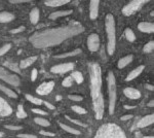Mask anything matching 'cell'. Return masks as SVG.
Instances as JSON below:
<instances>
[{"instance_id":"34","label":"cell","mask_w":154,"mask_h":138,"mask_svg":"<svg viewBox=\"0 0 154 138\" xmlns=\"http://www.w3.org/2000/svg\"><path fill=\"white\" fill-rule=\"evenodd\" d=\"M11 49V43H5L4 46L0 47V57H2L3 55H5L9 50Z\"/></svg>"},{"instance_id":"40","label":"cell","mask_w":154,"mask_h":138,"mask_svg":"<svg viewBox=\"0 0 154 138\" xmlns=\"http://www.w3.org/2000/svg\"><path fill=\"white\" fill-rule=\"evenodd\" d=\"M25 26H20L19 28H14V29H12L11 30V34H16V33H21V32H23L25 31Z\"/></svg>"},{"instance_id":"8","label":"cell","mask_w":154,"mask_h":138,"mask_svg":"<svg viewBox=\"0 0 154 138\" xmlns=\"http://www.w3.org/2000/svg\"><path fill=\"white\" fill-rule=\"evenodd\" d=\"M74 68V63L72 62H68V63H62V64H58L54 65L51 68V71L54 74H62V73H66V72H69L71 70H73Z\"/></svg>"},{"instance_id":"49","label":"cell","mask_w":154,"mask_h":138,"mask_svg":"<svg viewBox=\"0 0 154 138\" xmlns=\"http://www.w3.org/2000/svg\"><path fill=\"white\" fill-rule=\"evenodd\" d=\"M147 105H148L149 107H153V105H154V101H153V100H151V101L149 102V103H148Z\"/></svg>"},{"instance_id":"17","label":"cell","mask_w":154,"mask_h":138,"mask_svg":"<svg viewBox=\"0 0 154 138\" xmlns=\"http://www.w3.org/2000/svg\"><path fill=\"white\" fill-rule=\"evenodd\" d=\"M144 69H145V66H144V65H141V66L137 67L136 69H134L133 71L130 72V74H128V76H126V81L131 82V81H133V79H137V77L139 76V75L142 73Z\"/></svg>"},{"instance_id":"51","label":"cell","mask_w":154,"mask_h":138,"mask_svg":"<svg viewBox=\"0 0 154 138\" xmlns=\"http://www.w3.org/2000/svg\"><path fill=\"white\" fill-rule=\"evenodd\" d=\"M143 138H154L153 136H144Z\"/></svg>"},{"instance_id":"7","label":"cell","mask_w":154,"mask_h":138,"mask_svg":"<svg viewBox=\"0 0 154 138\" xmlns=\"http://www.w3.org/2000/svg\"><path fill=\"white\" fill-rule=\"evenodd\" d=\"M147 2H148L147 0H134V1H131L130 3L126 4L122 8V14H125V16H131L134 12L139 11V9H140L145 3H147Z\"/></svg>"},{"instance_id":"46","label":"cell","mask_w":154,"mask_h":138,"mask_svg":"<svg viewBox=\"0 0 154 138\" xmlns=\"http://www.w3.org/2000/svg\"><path fill=\"white\" fill-rule=\"evenodd\" d=\"M25 2H28V1H25V0H11V3H14V4H20V3H25Z\"/></svg>"},{"instance_id":"45","label":"cell","mask_w":154,"mask_h":138,"mask_svg":"<svg viewBox=\"0 0 154 138\" xmlns=\"http://www.w3.org/2000/svg\"><path fill=\"white\" fill-rule=\"evenodd\" d=\"M43 104H45V106H46V107H48L49 109H53V110H54V109H56V107H54L51 103H48V102L44 101V102H43Z\"/></svg>"},{"instance_id":"20","label":"cell","mask_w":154,"mask_h":138,"mask_svg":"<svg viewBox=\"0 0 154 138\" xmlns=\"http://www.w3.org/2000/svg\"><path fill=\"white\" fill-rule=\"evenodd\" d=\"M133 59H134L133 55H128V56L121 58V59L118 61V65H117L118 68H120V69L125 68V66H128V65L130 64L131 61H133Z\"/></svg>"},{"instance_id":"5","label":"cell","mask_w":154,"mask_h":138,"mask_svg":"<svg viewBox=\"0 0 154 138\" xmlns=\"http://www.w3.org/2000/svg\"><path fill=\"white\" fill-rule=\"evenodd\" d=\"M108 92H109V114H113L115 111L116 98H117V89H116V79L113 72L108 74Z\"/></svg>"},{"instance_id":"19","label":"cell","mask_w":154,"mask_h":138,"mask_svg":"<svg viewBox=\"0 0 154 138\" xmlns=\"http://www.w3.org/2000/svg\"><path fill=\"white\" fill-rule=\"evenodd\" d=\"M72 14V11L71 9H66V11H54L53 14H49V19L51 20H57L59 18H62V17H67L69 14Z\"/></svg>"},{"instance_id":"52","label":"cell","mask_w":154,"mask_h":138,"mask_svg":"<svg viewBox=\"0 0 154 138\" xmlns=\"http://www.w3.org/2000/svg\"><path fill=\"white\" fill-rule=\"evenodd\" d=\"M2 136H3V133H2V132H0V138H1Z\"/></svg>"},{"instance_id":"37","label":"cell","mask_w":154,"mask_h":138,"mask_svg":"<svg viewBox=\"0 0 154 138\" xmlns=\"http://www.w3.org/2000/svg\"><path fill=\"white\" fill-rule=\"evenodd\" d=\"M5 66L8 67L9 69H11L12 71H14V72H20V67L14 63H8V62H6Z\"/></svg>"},{"instance_id":"38","label":"cell","mask_w":154,"mask_h":138,"mask_svg":"<svg viewBox=\"0 0 154 138\" xmlns=\"http://www.w3.org/2000/svg\"><path fill=\"white\" fill-rule=\"evenodd\" d=\"M4 128L7 130H11V131H19V130L23 129L22 126H16V125H5Z\"/></svg>"},{"instance_id":"1","label":"cell","mask_w":154,"mask_h":138,"mask_svg":"<svg viewBox=\"0 0 154 138\" xmlns=\"http://www.w3.org/2000/svg\"><path fill=\"white\" fill-rule=\"evenodd\" d=\"M84 27L78 22H71L67 26L37 31L30 36V42L36 49H45L62 43L66 39L81 34Z\"/></svg>"},{"instance_id":"10","label":"cell","mask_w":154,"mask_h":138,"mask_svg":"<svg viewBox=\"0 0 154 138\" xmlns=\"http://www.w3.org/2000/svg\"><path fill=\"white\" fill-rule=\"evenodd\" d=\"M100 47V37L97 33H91L88 37V47L91 52H97Z\"/></svg>"},{"instance_id":"2","label":"cell","mask_w":154,"mask_h":138,"mask_svg":"<svg viewBox=\"0 0 154 138\" xmlns=\"http://www.w3.org/2000/svg\"><path fill=\"white\" fill-rule=\"evenodd\" d=\"M89 79H91V94L96 119L102 120L104 115L105 104L102 93V70L98 63L89 64Z\"/></svg>"},{"instance_id":"13","label":"cell","mask_w":154,"mask_h":138,"mask_svg":"<svg viewBox=\"0 0 154 138\" xmlns=\"http://www.w3.org/2000/svg\"><path fill=\"white\" fill-rule=\"evenodd\" d=\"M123 94H125L128 99H131V100H137L141 97V92L138 91L135 88H125V89L123 90Z\"/></svg>"},{"instance_id":"47","label":"cell","mask_w":154,"mask_h":138,"mask_svg":"<svg viewBox=\"0 0 154 138\" xmlns=\"http://www.w3.org/2000/svg\"><path fill=\"white\" fill-rule=\"evenodd\" d=\"M125 109H134L136 108V105H123Z\"/></svg>"},{"instance_id":"39","label":"cell","mask_w":154,"mask_h":138,"mask_svg":"<svg viewBox=\"0 0 154 138\" xmlns=\"http://www.w3.org/2000/svg\"><path fill=\"white\" fill-rule=\"evenodd\" d=\"M32 112L33 114H39V115H48V114L46 111L42 109H39V108H32Z\"/></svg>"},{"instance_id":"15","label":"cell","mask_w":154,"mask_h":138,"mask_svg":"<svg viewBox=\"0 0 154 138\" xmlns=\"http://www.w3.org/2000/svg\"><path fill=\"white\" fill-rule=\"evenodd\" d=\"M38 59L37 56H32V57H28V58H25V59L22 60L19 64L20 69H25V68H28L29 66H31L36 60Z\"/></svg>"},{"instance_id":"11","label":"cell","mask_w":154,"mask_h":138,"mask_svg":"<svg viewBox=\"0 0 154 138\" xmlns=\"http://www.w3.org/2000/svg\"><path fill=\"white\" fill-rule=\"evenodd\" d=\"M12 114V107L8 104V102L2 97H0V117H9Z\"/></svg>"},{"instance_id":"44","label":"cell","mask_w":154,"mask_h":138,"mask_svg":"<svg viewBox=\"0 0 154 138\" xmlns=\"http://www.w3.org/2000/svg\"><path fill=\"white\" fill-rule=\"evenodd\" d=\"M133 119V115L131 114H125V115H122V117H120V120L122 122H126V121H130V120Z\"/></svg>"},{"instance_id":"36","label":"cell","mask_w":154,"mask_h":138,"mask_svg":"<svg viewBox=\"0 0 154 138\" xmlns=\"http://www.w3.org/2000/svg\"><path fill=\"white\" fill-rule=\"evenodd\" d=\"M68 98L72 101H75V102H80L83 100V97L80 96V95H74V94H70L68 96Z\"/></svg>"},{"instance_id":"30","label":"cell","mask_w":154,"mask_h":138,"mask_svg":"<svg viewBox=\"0 0 154 138\" xmlns=\"http://www.w3.org/2000/svg\"><path fill=\"white\" fill-rule=\"evenodd\" d=\"M125 37L130 42H134L136 40V35L133 32V30L130 29V28L125 29Z\"/></svg>"},{"instance_id":"16","label":"cell","mask_w":154,"mask_h":138,"mask_svg":"<svg viewBox=\"0 0 154 138\" xmlns=\"http://www.w3.org/2000/svg\"><path fill=\"white\" fill-rule=\"evenodd\" d=\"M138 29L144 33H152L154 30V25L152 23H148V22H142L138 25Z\"/></svg>"},{"instance_id":"6","label":"cell","mask_w":154,"mask_h":138,"mask_svg":"<svg viewBox=\"0 0 154 138\" xmlns=\"http://www.w3.org/2000/svg\"><path fill=\"white\" fill-rule=\"evenodd\" d=\"M0 79L12 87H19L21 85V79L18 75L11 73L9 70H6L3 67H0Z\"/></svg>"},{"instance_id":"32","label":"cell","mask_w":154,"mask_h":138,"mask_svg":"<svg viewBox=\"0 0 154 138\" xmlns=\"http://www.w3.org/2000/svg\"><path fill=\"white\" fill-rule=\"evenodd\" d=\"M153 49H154V41H153V40H151V41H149L148 43H146L145 46H144L143 51H144V53L148 54V53H151V52H152V51H153Z\"/></svg>"},{"instance_id":"22","label":"cell","mask_w":154,"mask_h":138,"mask_svg":"<svg viewBox=\"0 0 154 138\" xmlns=\"http://www.w3.org/2000/svg\"><path fill=\"white\" fill-rule=\"evenodd\" d=\"M14 19V16L11 12L8 11H1L0 12V23H8Z\"/></svg>"},{"instance_id":"28","label":"cell","mask_w":154,"mask_h":138,"mask_svg":"<svg viewBox=\"0 0 154 138\" xmlns=\"http://www.w3.org/2000/svg\"><path fill=\"white\" fill-rule=\"evenodd\" d=\"M27 115H28V114H27L26 110L24 109L23 105L20 104L19 106H18V110H17V117L22 120V119H26Z\"/></svg>"},{"instance_id":"42","label":"cell","mask_w":154,"mask_h":138,"mask_svg":"<svg viewBox=\"0 0 154 138\" xmlns=\"http://www.w3.org/2000/svg\"><path fill=\"white\" fill-rule=\"evenodd\" d=\"M40 135H43V136H48V137H54L56 134L54 132H49V131H44V130H41L40 132Z\"/></svg>"},{"instance_id":"41","label":"cell","mask_w":154,"mask_h":138,"mask_svg":"<svg viewBox=\"0 0 154 138\" xmlns=\"http://www.w3.org/2000/svg\"><path fill=\"white\" fill-rule=\"evenodd\" d=\"M37 76H38V70H37L36 68H34L31 71V81L32 82H35L36 79H37Z\"/></svg>"},{"instance_id":"26","label":"cell","mask_w":154,"mask_h":138,"mask_svg":"<svg viewBox=\"0 0 154 138\" xmlns=\"http://www.w3.org/2000/svg\"><path fill=\"white\" fill-rule=\"evenodd\" d=\"M25 97H26V99L28 100L29 102H31V103H33V104H35V105H41V104H43V100H41L40 98H38V97H34V96H32V95H30V94H26L25 95Z\"/></svg>"},{"instance_id":"35","label":"cell","mask_w":154,"mask_h":138,"mask_svg":"<svg viewBox=\"0 0 154 138\" xmlns=\"http://www.w3.org/2000/svg\"><path fill=\"white\" fill-rule=\"evenodd\" d=\"M72 84H73V79H72L71 76H68V77H66V79H64L63 82H62V85H63L64 87H66V88L71 87Z\"/></svg>"},{"instance_id":"18","label":"cell","mask_w":154,"mask_h":138,"mask_svg":"<svg viewBox=\"0 0 154 138\" xmlns=\"http://www.w3.org/2000/svg\"><path fill=\"white\" fill-rule=\"evenodd\" d=\"M69 2H70L69 0H48V1H44V4L49 7H59L65 5Z\"/></svg>"},{"instance_id":"9","label":"cell","mask_w":154,"mask_h":138,"mask_svg":"<svg viewBox=\"0 0 154 138\" xmlns=\"http://www.w3.org/2000/svg\"><path fill=\"white\" fill-rule=\"evenodd\" d=\"M54 88V82H53V81L42 82L40 86H38V88L36 89V93L38 95L45 96V95H48L49 93L53 92Z\"/></svg>"},{"instance_id":"4","label":"cell","mask_w":154,"mask_h":138,"mask_svg":"<svg viewBox=\"0 0 154 138\" xmlns=\"http://www.w3.org/2000/svg\"><path fill=\"white\" fill-rule=\"evenodd\" d=\"M95 138H126V135L118 125L105 124L97 131Z\"/></svg>"},{"instance_id":"33","label":"cell","mask_w":154,"mask_h":138,"mask_svg":"<svg viewBox=\"0 0 154 138\" xmlns=\"http://www.w3.org/2000/svg\"><path fill=\"white\" fill-rule=\"evenodd\" d=\"M71 109L73 110L75 114H86V110L81 106H78V105H73L71 107Z\"/></svg>"},{"instance_id":"14","label":"cell","mask_w":154,"mask_h":138,"mask_svg":"<svg viewBox=\"0 0 154 138\" xmlns=\"http://www.w3.org/2000/svg\"><path fill=\"white\" fill-rule=\"evenodd\" d=\"M154 122V115L153 114H149V115H146V117H142L140 121L138 122L137 124V127L138 128H145V127H148L150 125H152Z\"/></svg>"},{"instance_id":"31","label":"cell","mask_w":154,"mask_h":138,"mask_svg":"<svg viewBox=\"0 0 154 138\" xmlns=\"http://www.w3.org/2000/svg\"><path fill=\"white\" fill-rule=\"evenodd\" d=\"M65 117H66L67 120H68L69 122H71L72 124H74V125H77V126L83 127V128H86V127H88L85 124H83V123H82V122H80L79 120H76V119H73V117H70L69 115H65Z\"/></svg>"},{"instance_id":"3","label":"cell","mask_w":154,"mask_h":138,"mask_svg":"<svg viewBox=\"0 0 154 138\" xmlns=\"http://www.w3.org/2000/svg\"><path fill=\"white\" fill-rule=\"evenodd\" d=\"M105 27L108 44H107V52L109 55H113L116 49V29H115V20L111 14H107L105 19Z\"/></svg>"},{"instance_id":"43","label":"cell","mask_w":154,"mask_h":138,"mask_svg":"<svg viewBox=\"0 0 154 138\" xmlns=\"http://www.w3.org/2000/svg\"><path fill=\"white\" fill-rule=\"evenodd\" d=\"M19 138H36L35 135L32 134H27V133H23V134H19L18 135Z\"/></svg>"},{"instance_id":"48","label":"cell","mask_w":154,"mask_h":138,"mask_svg":"<svg viewBox=\"0 0 154 138\" xmlns=\"http://www.w3.org/2000/svg\"><path fill=\"white\" fill-rule=\"evenodd\" d=\"M145 88L147 90H149V91H153V90H154V87L152 86V85H146Z\"/></svg>"},{"instance_id":"23","label":"cell","mask_w":154,"mask_h":138,"mask_svg":"<svg viewBox=\"0 0 154 138\" xmlns=\"http://www.w3.org/2000/svg\"><path fill=\"white\" fill-rule=\"evenodd\" d=\"M59 126L61 127L62 130H64L65 132L70 133V134H73V135H80L81 134L79 130L75 129V128H72V127L68 126V125H66V124H63V123H60Z\"/></svg>"},{"instance_id":"27","label":"cell","mask_w":154,"mask_h":138,"mask_svg":"<svg viewBox=\"0 0 154 138\" xmlns=\"http://www.w3.org/2000/svg\"><path fill=\"white\" fill-rule=\"evenodd\" d=\"M34 122L41 127H49L51 126V123H49L48 120L43 119V117H35V119H34Z\"/></svg>"},{"instance_id":"24","label":"cell","mask_w":154,"mask_h":138,"mask_svg":"<svg viewBox=\"0 0 154 138\" xmlns=\"http://www.w3.org/2000/svg\"><path fill=\"white\" fill-rule=\"evenodd\" d=\"M81 53V51L79 49L74 50L72 52H68V53H64V54H60V55H56L54 58L56 59H65V58H69V57H73V56H77Z\"/></svg>"},{"instance_id":"50","label":"cell","mask_w":154,"mask_h":138,"mask_svg":"<svg viewBox=\"0 0 154 138\" xmlns=\"http://www.w3.org/2000/svg\"><path fill=\"white\" fill-rule=\"evenodd\" d=\"M56 100H57V101H60V100H62V97L60 96V95H57V96H56Z\"/></svg>"},{"instance_id":"21","label":"cell","mask_w":154,"mask_h":138,"mask_svg":"<svg viewBox=\"0 0 154 138\" xmlns=\"http://www.w3.org/2000/svg\"><path fill=\"white\" fill-rule=\"evenodd\" d=\"M39 18H40V11L37 7H34L33 9L30 12V21H31L32 24H37L39 21Z\"/></svg>"},{"instance_id":"12","label":"cell","mask_w":154,"mask_h":138,"mask_svg":"<svg viewBox=\"0 0 154 138\" xmlns=\"http://www.w3.org/2000/svg\"><path fill=\"white\" fill-rule=\"evenodd\" d=\"M99 5L100 1L98 0H91L89 3V18L91 20H96L99 14Z\"/></svg>"},{"instance_id":"29","label":"cell","mask_w":154,"mask_h":138,"mask_svg":"<svg viewBox=\"0 0 154 138\" xmlns=\"http://www.w3.org/2000/svg\"><path fill=\"white\" fill-rule=\"evenodd\" d=\"M71 77L77 82V84H82V82H83V76H82V74H81V72H79V71H74V72H72Z\"/></svg>"},{"instance_id":"25","label":"cell","mask_w":154,"mask_h":138,"mask_svg":"<svg viewBox=\"0 0 154 138\" xmlns=\"http://www.w3.org/2000/svg\"><path fill=\"white\" fill-rule=\"evenodd\" d=\"M0 91L3 92L4 94L7 95L8 97H11V98H17V97H18V94H17L16 92L12 91V90H11V89H8V88L5 87V86H3L2 84H0Z\"/></svg>"}]
</instances>
